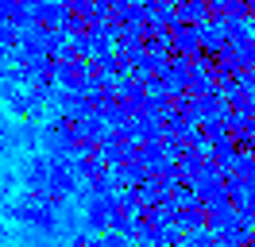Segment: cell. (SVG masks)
Here are the masks:
<instances>
[{"mask_svg": "<svg viewBox=\"0 0 255 247\" xmlns=\"http://www.w3.org/2000/svg\"><path fill=\"white\" fill-rule=\"evenodd\" d=\"M78 247H97V244H93V240H78Z\"/></svg>", "mask_w": 255, "mask_h": 247, "instance_id": "6", "label": "cell"}, {"mask_svg": "<svg viewBox=\"0 0 255 247\" xmlns=\"http://www.w3.org/2000/svg\"><path fill=\"white\" fill-rule=\"evenodd\" d=\"M81 135H85V143H97V139L105 135V124H101V116H89V120L81 124Z\"/></svg>", "mask_w": 255, "mask_h": 247, "instance_id": "2", "label": "cell"}, {"mask_svg": "<svg viewBox=\"0 0 255 247\" xmlns=\"http://www.w3.org/2000/svg\"><path fill=\"white\" fill-rule=\"evenodd\" d=\"M182 247H217V236L213 232H193V236L182 240Z\"/></svg>", "mask_w": 255, "mask_h": 247, "instance_id": "3", "label": "cell"}, {"mask_svg": "<svg viewBox=\"0 0 255 247\" xmlns=\"http://www.w3.org/2000/svg\"><path fill=\"white\" fill-rule=\"evenodd\" d=\"M112 209H116V197H93L89 201V228L93 232H105L109 228V220H112Z\"/></svg>", "mask_w": 255, "mask_h": 247, "instance_id": "1", "label": "cell"}, {"mask_svg": "<svg viewBox=\"0 0 255 247\" xmlns=\"http://www.w3.org/2000/svg\"><path fill=\"white\" fill-rule=\"evenodd\" d=\"M128 244H131V240H124V236H116V232H109V236H105V240H101L97 247H128Z\"/></svg>", "mask_w": 255, "mask_h": 247, "instance_id": "5", "label": "cell"}, {"mask_svg": "<svg viewBox=\"0 0 255 247\" xmlns=\"http://www.w3.org/2000/svg\"><path fill=\"white\" fill-rule=\"evenodd\" d=\"M62 77L70 81V85H74V89H85V85H89V81H85V70H81V66H66V70H62Z\"/></svg>", "mask_w": 255, "mask_h": 247, "instance_id": "4", "label": "cell"}]
</instances>
